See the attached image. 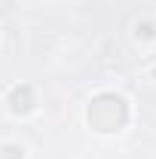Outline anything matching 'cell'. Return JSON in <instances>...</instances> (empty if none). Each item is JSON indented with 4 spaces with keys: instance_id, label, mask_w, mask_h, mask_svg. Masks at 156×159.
<instances>
[{
    "instance_id": "4",
    "label": "cell",
    "mask_w": 156,
    "mask_h": 159,
    "mask_svg": "<svg viewBox=\"0 0 156 159\" xmlns=\"http://www.w3.org/2000/svg\"><path fill=\"white\" fill-rule=\"evenodd\" d=\"M135 37L138 40H153L156 37V28L150 21H135Z\"/></svg>"
},
{
    "instance_id": "2",
    "label": "cell",
    "mask_w": 156,
    "mask_h": 159,
    "mask_svg": "<svg viewBox=\"0 0 156 159\" xmlns=\"http://www.w3.org/2000/svg\"><path fill=\"white\" fill-rule=\"evenodd\" d=\"M6 107H9L12 116H28V113H34V110H37V92H34V86H31V83L12 86L9 95H6Z\"/></svg>"
},
{
    "instance_id": "1",
    "label": "cell",
    "mask_w": 156,
    "mask_h": 159,
    "mask_svg": "<svg viewBox=\"0 0 156 159\" xmlns=\"http://www.w3.org/2000/svg\"><path fill=\"white\" fill-rule=\"evenodd\" d=\"M132 119V107L119 92H98L86 107V122L98 135H113L122 132Z\"/></svg>"
},
{
    "instance_id": "3",
    "label": "cell",
    "mask_w": 156,
    "mask_h": 159,
    "mask_svg": "<svg viewBox=\"0 0 156 159\" xmlns=\"http://www.w3.org/2000/svg\"><path fill=\"white\" fill-rule=\"evenodd\" d=\"M0 159H25V147L19 141H3L0 144Z\"/></svg>"
}]
</instances>
